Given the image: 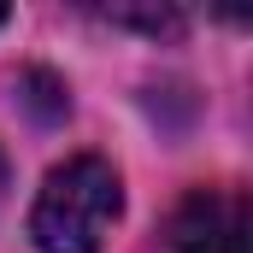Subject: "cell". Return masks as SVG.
I'll list each match as a JSON object with an SVG mask.
<instances>
[{
    "mask_svg": "<svg viewBox=\"0 0 253 253\" xmlns=\"http://www.w3.org/2000/svg\"><path fill=\"white\" fill-rule=\"evenodd\" d=\"M171 253H248V194L242 189H189L165 224Z\"/></svg>",
    "mask_w": 253,
    "mask_h": 253,
    "instance_id": "7a4b0ae2",
    "label": "cell"
},
{
    "mask_svg": "<svg viewBox=\"0 0 253 253\" xmlns=\"http://www.w3.org/2000/svg\"><path fill=\"white\" fill-rule=\"evenodd\" d=\"M0 194H6V159H0Z\"/></svg>",
    "mask_w": 253,
    "mask_h": 253,
    "instance_id": "3957f363",
    "label": "cell"
},
{
    "mask_svg": "<svg viewBox=\"0 0 253 253\" xmlns=\"http://www.w3.org/2000/svg\"><path fill=\"white\" fill-rule=\"evenodd\" d=\"M124 212V183L100 153H77L47 171V183L30 206V242L36 253H100Z\"/></svg>",
    "mask_w": 253,
    "mask_h": 253,
    "instance_id": "6da1fadb",
    "label": "cell"
},
{
    "mask_svg": "<svg viewBox=\"0 0 253 253\" xmlns=\"http://www.w3.org/2000/svg\"><path fill=\"white\" fill-rule=\"evenodd\" d=\"M0 24H6V6H0Z\"/></svg>",
    "mask_w": 253,
    "mask_h": 253,
    "instance_id": "277c9868",
    "label": "cell"
}]
</instances>
